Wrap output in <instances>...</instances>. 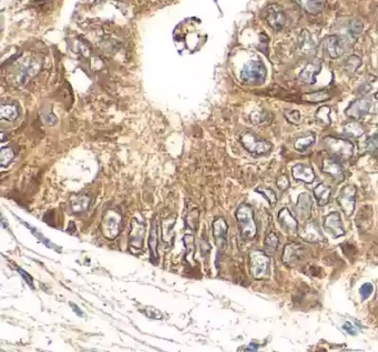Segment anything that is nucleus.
I'll return each instance as SVG.
<instances>
[{
    "instance_id": "26",
    "label": "nucleus",
    "mask_w": 378,
    "mask_h": 352,
    "mask_svg": "<svg viewBox=\"0 0 378 352\" xmlns=\"http://www.w3.org/2000/svg\"><path fill=\"white\" fill-rule=\"evenodd\" d=\"M90 203H91L90 197L87 195L73 197L71 201H70V209H71V211L74 214L82 213L89 208Z\"/></svg>"
},
{
    "instance_id": "35",
    "label": "nucleus",
    "mask_w": 378,
    "mask_h": 352,
    "mask_svg": "<svg viewBox=\"0 0 378 352\" xmlns=\"http://www.w3.org/2000/svg\"><path fill=\"white\" fill-rule=\"evenodd\" d=\"M251 121L255 125H261V124H265L268 123L271 120V116L265 110H259V111H254L251 114Z\"/></svg>"
},
{
    "instance_id": "23",
    "label": "nucleus",
    "mask_w": 378,
    "mask_h": 352,
    "mask_svg": "<svg viewBox=\"0 0 378 352\" xmlns=\"http://www.w3.org/2000/svg\"><path fill=\"white\" fill-rule=\"evenodd\" d=\"M300 8L310 15H317L323 10L326 0H294Z\"/></svg>"
},
{
    "instance_id": "1",
    "label": "nucleus",
    "mask_w": 378,
    "mask_h": 352,
    "mask_svg": "<svg viewBox=\"0 0 378 352\" xmlns=\"http://www.w3.org/2000/svg\"><path fill=\"white\" fill-rule=\"evenodd\" d=\"M241 236L244 240H253L256 237L257 226L254 219V211L250 205H241L235 212Z\"/></svg>"
},
{
    "instance_id": "46",
    "label": "nucleus",
    "mask_w": 378,
    "mask_h": 352,
    "mask_svg": "<svg viewBox=\"0 0 378 352\" xmlns=\"http://www.w3.org/2000/svg\"><path fill=\"white\" fill-rule=\"evenodd\" d=\"M343 329L346 331L348 335H356V328L354 327L351 322H345L343 325Z\"/></svg>"
},
{
    "instance_id": "9",
    "label": "nucleus",
    "mask_w": 378,
    "mask_h": 352,
    "mask_svg": "<svg viewBox=\"0 0 378 352\" xmlns=\"http://www.w3.org/2000/svg\"><path fill=\"white\" fill-rule=\"evenodd\" d=\"M346 39L337 35L325 37L322 41V48L324 54L332 59H337L345 53Z\"/></svg>"
},
{
    "instance_id": "43",
    "label": "nucleus",
    "mask_w": 378,
    "mask_h": 352,
    "mask_svg": "<svg viewBox=\"0 0 378 352\" xmlns=\"http://www.w3.org/2000/svg\"><path fill=\"white\" fill-rule=\"evenodd\" d=\"M362 29H363V25L360 20L353 19L352 21H349V34L356 36L358 34H361Z\"/></svg>"
},
{
    "instance_id": "36",
    "label": "nucleus",
    "mask_w": 378,
    "mask_h": 352,
    "mask_svg": "<svg viewBox=\"0 0 378 352\" xmlns=\"http://www.w3.org/2000/svg\"><path fill=\"white\" fill-rule=\"evenodd\" d=\"M256 192L261 194L267 200V203L271 205V207H275L277 204V196L274 190L270 189V188H257Z\"/></svg>"
},
{
    "instance_id": "18",
    "label": "nucleus",
    "mask_w": 378,
    "mask_h": 352,
    "mask_svg": "<svg viewBox=\"0 0 378 352\" xmlns=\"http://www.w3.org/2000/svg\"><path fill=\"white\" fill-rule=\"evenodd\" d=\"M277 221L287 233H295L299 231V221L295 215L291 212V210L286 207L278 211Z\"/></svg>"
},
{
    "instance_id": "33",
    "label": "nucleus",
    "mask_w": 378,
    "mask_h": 352,
    "mask_svg": "<svg viewBox=\"0 0 378 352\" xmlns=\"http://www.w3.org/2000/svg\"><path fill=\"white\" fill-rule=\"evenodd\" d=\"M330 108L328 106L319 107L315 114V120L322 126H329L330 125Z\"/></svg>"
},
{
    "instance_id": "14",
    "label": "nucleus",
    "mask_w": 378,
    "mask_h": 352,
    "mask_svg": "<svg viewBox=\"0 0 378 352\" xmlns=\"http://www.w3.org/2000/svg\"><path fill=\"white\" fill-rule=\"evenodd\" d=\"M323 227L325 231L329 233L333 238H339L345 234L341 214L336 211L330 212L323 219Z\"/></svg>"
},
{
    "instance_id": "27",
    "label": "nucleus",
    "mask_w": 378,
    "mask_h": 352,
    "mask_svg": "<svg viewBox=\"0 0 378 352\" xmlns=\"http://www.w3.org/2000/svg\"><path fill=\"white\" fill-rule=\"evenodd\" d=\"M343 133L349 138H360L365 134V128L356 120L348 121L343 126Z\"/></svg>"
},
{
    "instance_id": "3",
    "label": "nucleus",
    "mask_w": 378,
    "mask_h": 352,
    "mask_svg": "<svg viewBox=\"0 0 378 352\" xmlns=\"http://www.w3.org/2000/svg\"><path fill=\"white\" fill-rule=\"evenodd\" d=\"M266 76L267 69L259 60H250L244 65L240 74L241 80L245 84H251V86H259L264 83L266 80Z\"/></svg>"
},
{
    "instance_id": "28",
    "label": "nucleus",
    "mask_w": 378,
    "mask_h": 352,
    "mask_svg": "<svg viewBox=\"0 0 378 352\" xmlns=\"http://www.w3.org/2000/svg\"><path fill=\"white\" fill-rule=\"evenodd\" d=\"M315 141H316L315 134L310 133L297 138L294 141V148L299 152H305L306 150H309L312 145L315 143Z\"/></svg>"
},
{
    "instance_id": "20",
    "label": "nucleus",
    "mask_w": 378,
    "mask_h": 352,
    "mask_svg": "<svg viewBox=\"0 0 378 352\" xmlns=\"http://www.w3.org/2000/svg\"><path fill=\"white\" fill-rule=\"evenodd\" d=\"M295 209L300 219L306 221V220L311 218L312 209H313V199H312V197L307 192H303V194L299 196Z\"/></svg>"
},
{
    "instance_id": "13",
    "label": "nucleus",
    "mask_w": 378,
    "mask_h": 352,
    "mask_svg": "<svg viewBox=\"0 0 378 352\" xmlns=\"http://www.w3.org/2000/svg\"><path fill=\"white\" fill-rule=\"evenodd\" d=\"M305 247L302 246L301 243L291 242L284 247L282 255L283 264L287 267L295 266L297 262L301 261L304 257Z\"/></svg>"
},
{
    "instance_id": "30",
    "label": "nucleus",
    "mask_w": 378,
    "mask_h": 352,
    "mask_svg": "<svg viewBox=\"0 0 378 352\" xmlns=\"http://www.w3.org/2000/svg\"><path fill=\"white\" fill-rule=\"evenodd\" d=\"M330 99V95L328 91L326 90H319V91H314V92H310V93H304L302 96V100H304L306 102H311V104H317V102H322Z\"/></svg>"
},
{
    "instance_id": "38",
    "label": "nucleus",
    "mask_w": 378,
    "mask_h": 352,
    "mask_svg": "<svg viewBox=\"0 0 378 352\" xmlns=\"http://www.w3.org/2000/svg\"><path fill=\"white\" fill-rule=\"evenodd\" d=\"M366 150L372 154L378 153V133L375 135H373L372 137L367 139Z\"/></svg>"
},
{
    "instance_id": "29",
    "label": "nucleus",
    "mask_w": 378,
    "mask_h": 352,
    "mask_svg": "<svg viewBox=\"0 0 378 352\" xmlns=\"http://www.w3.org/2000/svg\"><path fill=\"white\" fill-rule=\"evenodd\" d=\"M278 243H280V239H278L277 234L274 231L268 232L265 237V240H264V251L268 256H274L278 248Z\"/></svg>"
},
{
    "instance_id": "37",
    "label": "nucleus",
    "mask_w": 378,
    "mask_h": 352,
    "mask_svg": "<svg viewBox=\"0 0 378 352\" xmlns=\"http://www.w3.org/2000/svg\"><path fill=\"white\" fill-rule=\"evenodd\" d=\"M284 117L292 125H299L302 121V115L299 110H286L284 111Z\"/></svg>"
},
{
    "instance_id": "4",
    "label": "nucleus",
    "mask_w": 378,
    "mask_h": 352,
    "mask_svg": "<svg viewBox=\"0 0 378 352\" xmlns=\"http://www.w3.org/2000/svg\"><path fill=\"white\" fill-rule=\"evenodd\" d=\"M250 270L255 279H266L271 275V259L265 251L252 250L250 252Z\"/></svg>"
},
{
    "instance_id": "41",
    "label": "nucleus",
    "mask_w": 378,
    "mask_h": 352,
    "mask_svg": "<svg viewBox=\"0 0 378 352\" xmlns=\"http://www.w3.org/2000/svg\"><path fill=\"white\" fill-rule=\"evenodd\" d=\"M22 223H23V226H26L28 229H29L30 231H31V233L34 234V236H35L36 238L39 239V241H41L42 243H44V245H46L47 247H50V248H56V246H55V245H53V243H51V242H50V241H49L48 239H47V238H45L44 236H41V233L38 232L36 229H34V228H32V227H30L29 224H28L27 222H22Z\"/></svg>"
},
{
    "instance_id": "47",
    "label": "nucleus",
    "mask_w": 378,
    "mask_h": 352,
    "mask_svg": "<svg viewBox=\"0 0 378 352\" xmlns=\"http://www.w3.org/2000/svg\"><path fill=\"white\" fill-rule=\"evenodd\" d=\"M69 306H70V308L72 309L73 312H74L75 314H77L78 317H84V313L82 312L81 309H79V307L77 306V304H74L73 302H70V303H69Z\"/></svg>"
},
{
    "instance_id": "8",
    "label": "nucleus",
    "mask_w": 378,
    "mask_h": 352,
    "mask_svg": "<svg viewBox=\"0 0 378 352\" xmlns=\"http://www.w3.org/2000/svg\"><path fill=\"white\" fill-rule=\"evenodd\" d=\"M145 236V226L138 221L136 219H133L131 222V229L129 233V250L132 253H138L143 251V242Z\"/></svg>"
},
{
    "instance_id": "34",
    "label": "nucleus",
    "mask_w": 378,
    "mask_h": 352,
    "mask_svg": "<svg viewBox=\"0 0 378 352\" xmlns=\"http://www.w3.org/2000/svg\"><path fill=\"white\" fill-rule=\"evenodd\" d=\"M15 158V152L13 150L9 147H3L0 150V162H1V167L4 168L10 165V162Z\"/></svg>"
},
{
    "instance_id": "44",
    "label": "nucleus",
    "mask_w": 378,
    "mask_h": 352,
    "mask_svg": "<svg viewBox=\"0 0 378 352\" xmlns=\"http://www.w3.org/2000/svg\"><path fill=\"white\" fill-rule=\"evenodd\" d=\"M17 271L19 272V274L21 275V277L23 278V280H25L26 282H27L28 284H29V287L34 289V279H32V277H31L29 274H27L26 271H23L21 268H19V267L17 268Z\"/></svg>"
},
{
    "instance_id": "25",
    "label": "nucleus",
    "mask_w": 378,
    "mask_h": 352,
    "mask_svg": "<svg viewBox=\"0 0 378 352\" xmlns=\"http://www.w3.org/2000/svg\"><path fill=\"white\" fill-rule=\"evenodd\" d=\"M299 46L301 50L303 51L306 55H312L315 53L316 50V45L313 40V37L310 34L307 30H303L299 36Z\"/></svg>"
},
{
    "instance_id": "12",
    "label": "nucleus",
    "mask_w": 378,
    "mask_h": 352,
    "mask_svg": "<svg viewBox=\"0 0 378 352\" xmlns=\"http://www.w3.org/2000/svg\"><path fill=\"white\" fill-rule=\"evenodd\" d=\"M322 171L332 177L336 182H342L345 179V170L338 159L333 156H325L322 160Z\"/></svg>"
},
{
    "instance_id": "22",
    "label": "nucleus",
    "mask_w": 378,
    "mask_h": 352,
    "mask_svg": "<svg viewBox=\"0 0 378 352\" xmlns=\"http://www.w3.org/2000/svg\"><path fill=\"white\" fill-rule=\"evenodd\" d=\"M158 223L157 220L153 219L151 223L150 234H149V249H150V260L153 265H158L159 252H158Z\"/></svg>"
},
{
    "instance_id": "11",
    "label": "nucleus",
    "mask_w": 378,
    "mask_h": 352,
    "mask_svg": "<svg viewBox=\"0 0 378 352\" xmlns=\"http://www.w3.org/2000/svg\"><path fill=\"white\" fill-rule=\"evenodd\" d=\"M299 236L306 242L317 243L325 241V237L322 232V229L315 220H306L303 226L299 228Z\"/></svg>"
},
{
    "instance_id": "39",
    "label": "nucleus",
    "mask_w": 378,
    "mask_h": 352,
    "mask_svg": "<svg viewBox=\"0 0 378 352\" xmlns=\"http://www.w3.org/2000/svg\"><path fill=\"white\" fill-rule=\"evenodd\" d=\"M140 311L141 313H143L144 316H146L150 319H153V320H161V319L163 318L162 313L159 310H155V309L153 308H143L141 309Z\"/></svg>"
},
{
    "instance_id": "48",
    "label": "nucleus",
    "mask_w": 378,
    "mask_h": 352,
    "mask_svg": "<svg viewBox=\"0 0 378 352\" xmlns=\"http://www.w3.org/2000/svg\"><path fill=\"white\" fill-rule=\"evenodd\" d=\"M258 349V346L255 345V344H251L248 347H245L244 349H241V350H244V351H256Z\"/></svg>"
},
{
    "instance_id": "42",
    "label": "nucleus",
    "mask_w": 378,
    "mask_h": 352,
    "mask_svg": "<svg viewBox=\"0 0 378 352\" xmlns=\"http://www.w3.org/2000/svg\"><path fill=\"white\" fill-rule=\"evenodd\" d=\"M276 186L278 189H280L281 191H286L288 188H290L291 186V181L290 179H288V177L285 175V173H283V175H280V177L276 179Z\"/></svg>"
},
{
    "instance_id": "17",
    "label": "nucleus",
    "mask_w": 378,
    "mask_h": 352,
    "mask_svg": "<svg viewBox=\"0 0 378 352\" xmlns=\"http://www.w3.org/2000/svg\"><path fill=\"white\" fill-rule=\"evenodd\" d=\"M41 68V63L38 62L37 59L28 60L23 65H21L18 73L16 74V81L19 84H23L26 81L29 80L31 77L38 73Z\"/></svg>"
},
{
    "instance_id": "5",
    "label": "nucleus",
    "mask_w": 378,
    "mask_h": 352,
    "mask_svg": "<svg viewBox=\"0 0 378 352\" xmlns=\"http://www.w3.org/2000/svg\"><path fill=\"white\" fill-rule=\"evenodd\" d=\"M240 142L247 151L255 154V156H264V154L270 153L273 148L270 141L258 137L253 133H250V131L240 136Z\"/></svg>"
},
{
    "instance_id": "32",
    "label": "nucleus",
    "mask_w": 378,
    "mask_h": 352,
    "mask_svg": "<svg viewBox=\"0 0 378 352\" xmlns=\"http://www.w3.org/2000/svg\"><path fill=\"white\" fill-rule=\"evenodd\" d=\"M361 65H362V59L356 55H352L349 56L347 59H345L343 68L348 74H352L361 67Z\"/></svg>"
},
{
    "instance_id": "40",
    "label": "nucleus",
    "mask_w": 378,
    "mask_h": 352,
    "mask_svg": "<svg viewBox=\"0 0 378 352\" xmlns=\"http://www.w3.org/2000/svg\"><path fill=\"white\" fill-rule=\"evenodd\" d=\"M373 292H374V285L371 282L364 283L360 288V294L363 300H367L373 294Z\"/></svg>"
},
{
    "instance_id": "15",
    "label": "nucleus",
    "mask_w": 378,
    "mask_h": 352,
    "mask_svg": "<svg viewBox=\"0 0 378 352\" xmlns=\"http://www.w3.org/2000/svg\"><path fill=\"white\" fill-rule=\"evenodd\" d=\"M212 230H213V237L215 240L216 247L220 250H224L226 245H228V223L223 218H216L213 224H212Z\"/></svg>"
},
{
    "instance_id": "6",
    "label": "nucleus",
    "mask_w": 378,
    "mask_h": 352,
    "mask_svg": "<svg viewBox=\"0 0 378 352\" xmlns=\"http://www.w3.org/2000/svg\"><path fill=\"white\" fill-rule=\"evenodd\" d=\"M121 214L116 210H108L101 221V232L109 240L116 239L120 233L121 229Z\"/></svg>"
},
{
    "instance_id": "16",
    "label": "nucleus",
    "mask_w": 378,
    "mask_h": 352,
    "mask_svg": "<svg viewBox=\"0 0 378 352\" xmlns=\"http://www.w3.org/2000/svg\"><path fill=\"white\" fill-rule=\"evenodd\" d=\"M372 102L368 99H357L349 104V106L345 110V114L352 119H361L365 117L371 110Z\"/></svg>"
},
{
    "instance_id": "7",
    "label": "nucleus",
    "mask_w": 378,
    "mask_h": 352,
    "mask_svg": "<svg viewBox=\"0 0 378 352\" xmlns=\"http://www.w3.org/2000/svg\"><path fill=\"white\" fill-rule=\"evenodd\" d=\"M357 189L355 186L347 185L342 188L337 197V204L346 217H351L356 207Z\"/></svg>"
},
{
    "instance_id": "2",
    "label": "nucleus",
    "mask_w": 378,
    "mask_h": 352,
    "mask_svg": "<svg viewBox=\"0 0 378 352\" xmlns=\"http://www.w3.org/2000/svg\"><path fill=\"white\" fill-rule=\"evenodd\" d=\"M323 142L330 156L335 157L338 160L346 161L351 159L354 154V150H355L354 143L348 139L328 136L323 139Z\"/></svg>"
},
{
    "instance_id": "19",
    "label": "nucleus",
    "mask_w": 378,
    "mask_h": 352,
    "mask_svg": "<svg viewBox=\"0 0 378 352\" xmlns=\"http://www.w3.org/2000/svg\"><path fill=\"white\" fill-rule=\"evenodd\" d=\"M292 176L295 180L302 181L304 184H312L316 178L313 168L305 163H296L293 166Z\"/></svg>"
},
{
    "instance_id": "31",
    "label": "nucleus",
    "mask_w": 378,
    "mask_h": 352,
    "mask_svg": "<svg viewBox=\"0 0 378 352\" xmlns=\"http://www.w3.org/2000/svg\"><path fill=\"white\" fill-rule=\"evenodd\" d=\"M0 117L3 120L12 121L18 117V108L13 104H2L0 107Z\"/></svg>"
},
{
    "instance_id": "24",
    "label": "nucleus",
    "mask_w": 378,
    "mask_h": 352,
    "mask_svg": "<svg viewBox=\"0 0 378 352\" xmlns=\"http://www.w3.org/2000/svg\"><path fill=\"white\" fill-rule=\"evenodd\" d=\"M313 192L319 207H324V206L329 204L330 196H332V189H330V187L325 184H318L314 188Z\"/></svg>"
},
{
    "instance_id": "21",
    "label": "nucleus",
    "mask_w": 378,
    "mask_h": 352,
    "mask_svg": "<svg viewBox=\"0 0 378 352\" xmlns=\"http://www.w3.org/2000/svg\"><path fill=\"white\" fill-rule=\"evenodd\" d=\"M320 69H322V64L319 62L309 63L300 72L299 80L307 84H314L316 82V77L320 72Z\"/></svg>"
},
{
    "instance_id": "10",
    "label": "nucleus",
    "mask_w": 378,
    "mask_h": 352,
    "mask_svg": "<svg viewBox=\"0 0 378 352\" xmlns=\"http://www.w3.org/2000/svg\"><path fill=\"white\" fill-rule=\"evenodd\" d=\"M264 18L272 29L280 31L283 29L286 22V15L283 8L277 3H272L267 6L264 11Z\"/></svg>"
},
{
    "instance_id": "45",
    "label": "nucleus",
    "mask_w": 378,
    "mask_h": 352,
    "mask_svg": "<svg viewBox=\"0 0 378 352\" xmlns=\"http://www.w3.org/2000/svg\"><path fill=\"white\" fill-rule=\"evenodd\" d=\"M184 245H186L189 252L193 253V251H194V242H193L192 234H187V236H184Z\"/></svg>"
}]
</instances>
